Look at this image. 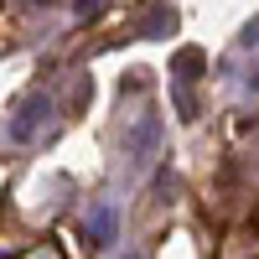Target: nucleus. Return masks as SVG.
<instances>
[{
  "mask_svg": "<svg viewBox=\"0 0 259 259\" xmlns=\"http://www.w3.org/2000/svg\"><path fill=\"white\" fill-rule=\"evenodd\" d=\"M156 145H161V119L156 114H140L135 124H130V135H124V156L130 161H150Z\"/></svg>",
  "mask_w": 259,
  "mask_h": 259,
  "instance_id": "nucleus-1",
  "label": "nucleus"
},
{
  "mask_svg": "<svg viewBox=\"0 0 259 259\" xmlns=\"http://www.w3.org/2000/svg\"><path fill=\"white\" fill-rule=\"evenodd\" d=\"M47 114H52V104H47V99H26V104L16 109V119H11V140H21V145L36 140V130L47 124Z\"/></svg>",
  "mask_w": 259,
  "mask_h": 259,
  "instance_id": "nucleus-2",
  "label": "nucleus"
},
{
  "mask_svg": "<svg viewBox=\"0 0 259 259\" xmlns=\"http://www.w3.org/2000/svg\"><path fill=\"white\" fill-rule=\"evenodd\" d=\"M119 239V218H114V207H94L89 212V244L94 249H109Z\"/></svg>",
  "mask_w": 259,
  "mask_h": 259,
  "instance_id": "nucleus-3",
  "label": "nucleus"
},
{
  "mask_svg": "<svg viewBox=\"0 0 259 259\" xmlns=\"http://www.w3.org/2000/svg\"><path fill=\"white\" fill-rule=\"evenodd\" d=\"M202 68H207V52H202V47H182V52H177V62H171L177 83H192V78H197Z\"/></svg>",
  "mask_w": 259,
  "mask_h": 259,
  "instance_id": "nucleus-4",
  "label": "nucleus"
},
{
  "mask_svg": "<svg viewBox=\"0 0 259 259\" xmlns=\"http://www.w3.org/2000/svg\"><path fill=\"white\" fill-rule=\"evenodd\" d=\"M166 31H177V11L171 6H150L145 21H140V36H166Z\"/></svg>",
  "mask_w": 259,
  "mask_h": 259,
  "instance_id": "nucleus-5",
  "label": "nucleus"
},
{
  "mask_svg": "<svg viewBox=\"0 0 259 259\" xmlns=\"http://www.w3.org/2000/svg\"><path fill=\"white\" fill-rule=\"evenodd\" d=\"M171 99H177V109H182V119H197V99L187 94V83H177V89H171Z\"/></svg>",
  "mask_w": 259,
  "mask_h": 259,
  "instance_id": "nucleus-6",
  "label": "nucleus"
},
{
  "mask_svg": "<svg viewBox=\"0 0 259 259\" xmlns=\"http://www.w3.org/2000/svg\"><path fill=\"white\" fill-rule=\"evenodd\" d=\"M104 6H109V0H78V16H99Z\"/></svg>",
  "mask_w": 259,
  "mask_h": 259,
  "instance_id": "nucleus-7",
  "label": "nucleus"
},
{
  "mask_svg": "<svg viewBox=\"0 0 259 259\" xmlns=\"http://www.w3.org/2000/svg\"><path fill=\"white\" fill-rule=\"evenodd\" d=\"M130 259H140V254H130Z\"/></svg>",
  "mask_w": 259,
  "mask_h": 259,
  "instance_id": "nucleus-8",
  "label": "nucleus"
}]
</instances>
